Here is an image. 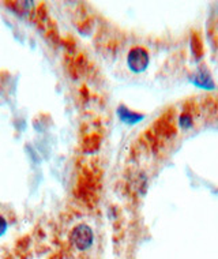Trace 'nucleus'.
I'll return each instance as SVG.
<instances>
[{
    "label": "nucleus",
    "mask_w": 218,
    "mask_h": 259,
    "mask_svg": "<svg viewBox=\"0 0 218 259\" xmlns=\"http://www.w3.org/2000/svg\"><path fill=\"white\" fill-rule=\"evenodd\" d=\"M194 82H195V85L200 86V88H205V89H213L214 88L213 80H211L210 75H207L206 72H203V74L200 72L199 75L194 79Z\"/></svg>",
    "instance_id": "nucleus-4"
},
{
    "label": "nucleus",
    "mask_w": 218,
    "mask_h": 259,
    "mask_svg": "<svg viewBox=\"0 0 218 259\" xmlns=\"http://www.w3.org/2000/svg\"><path fill=\"white\" fill-rule=\"evenodd\" d=\"M70 239H71V243L76 250L85 251L90 248L92 244H93L94 233L89 225L79 224V225L72 228L71 233H70Z\"/></svg>",
    "instance_id": "nucleus-1"
},
{
    "label": "nucleus",
    "mask_w": 218,
    "mask_h": 259,
    "mask_svg": "<svg viewBox=\"0 0 218 259\" xmlns=\"http://www.w3.org/2000/svg\"><path fill=\"white\" fill-rule=\"evenodd\" d=\"M7 228H9V225H7V221L3 215H0V236H3L6 232H7Z\"/></svg>",
    "instance_id": "nucleus-6"
},
{
    "label": "nucleus",
    "mask_w": 218,
    "mask_h": 259,
    "mask_svg": "<svg viewBox=\"0 0 218 259\" xmlns=\"http://www.w3.org/2000/svg\"><path fill=\"white\" fill-rule=\"evenodd\" d=\"M117 115H119V117H120V120L123 123L128 125L137 124L138 121H141L143 119V115L135 113V112H133L127 107H124V105H120V107L117 108Z\"/></svg>",
    "instance_id": "nucleus-3"
},
{
    "label": "nucleus",
    "mask_w": 218,
    "mask_h": 259,
    "mask_svg": "<svg viewBox=\"0 0 218 259\" xmlns=\"http://www.w3.org/2000/svg\"><path fill=\"white\" fill-rule=\"evenodd\" d=\"M180 125H182L183 128H190L192 125V119L191 116H188V115H183L180 117Z\"/></svg>",
    "instance_id": "nucleus-5"
},
{
    "label": "nucleus",
    "mask_w": 218,
    "mask_h": 259,
    "mask_svg": "<svg viewBox=\"0 0 218 259\" xmlns=\"http://www.w3.org/2000/svg\"><path fill=\"white\" fill-rule=\"evenodd\" d=\"M149 62H150L149 52L145 48H141V47L133 48L128 52V56H127L128 68L135 74H141V72L145 71L147 66H149Z\"/></svg>",
    "instance_id": "nucleus-2"
}]
</instances>
